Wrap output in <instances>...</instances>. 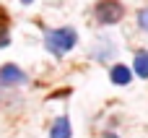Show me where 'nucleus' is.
Returning <instances> with one entry per match:
<instances>
[{"label": "nucleus", "mask_w": 148, "mask_h": 138, "mask_svg": "<svg viewBox=\"0 0 148 138\" xmlns=\"http://www.w3.org/2000/svg\"><path fill=\"white\" fill-rule=\"evenodd\" d=\"M135 76H140V78H148V50H140V52H135V57H133V68H130Z\"/></svg>", "instance_id": "nucleus-6"}, {"label": "nucleus", "mask_w": 148, "mask_h": 138, "mask_svg": "<svg viewBox=\"0 0 148 138\" xmlns=\"http://www.w3.org/2000/svg\"><path fill=\"white\" fill-rule=\"evenodd\" d=\"M73 136V128H70V117L68 115H60L52 128H49V138H70Z\"/></svg>", "instance_id": "nucleus-5"}, {"label": "nucleus", "mask_w": 148, "mask_h": 138, "mask_svg": "<svg viewBox=\"0 0 148 138\" xmlns=\"http://www.w3.org/2000/svg\"><path fill=\"white\" fill-rule=\"evenodd\" d=\"M109 81L117 83V86H127V83L133 81V70H130L127 65H122V63H114V65L109 68Z\"/></svg>", "instance_id": "nucleus-4"}, {"label": "nucleus", "mask_w": 148, "mask_h": 138, "mask_svg": "<svg viewBox=\"0 0 148 138\" xmlns=\"http://www.w3.org/2000/svg\"><path fill=\"white\" fill-rule=\"evenodd\" d=\"M104 138H120V136H117V133H112V130H109V133H104Z\"/></svg>", "instance_id": "nucleus-9"}, {"label": "nucleus", "mask_w": 148, "mask_h": 138, "mask_svg": "<svg viewBox=\"0 0 148 138\" xmlns=\"http://www.w3.org/2000/svg\"><path fill=\"white\" fill-rule=\"evenodd\" d=\"M21 3H26V5H29V3H34V0H21Z\"/></svg>", "instance_id": "nucleus-10"}, {"label": "nucleus", "mask_w": 148, "mask_h": 138, "mask_svg": "<svg viewBox=\"0 0 148 138\" xmlns=\"http://www.w3.org/2000/svg\"><path fill=\"white\" fill-rule=\"evenodd\" d=\"M94 13H96V21H99V23L112 26V23H117V21L125 16V5H122L120 0H101V3L94 8Z\"/></svg>", "instance_id": "nucleus-2"}, {"label": "nucleus", "mask_w": 148, "mask_h": 138, "mask_svg": "<svg viewBox=\"0 0 148 138\" xmlns=\"http://www.w3.org/2000/svg\"><path fill=\"white\" fill-rule=\"evenodd\" d=\"M29 81V76L18 68V65H13V63H8V65H3L0 68V86H21V83H26Z\"/></svg>", "instance_id": "nucleus-3"}, {"label": "nucleus", "mask_w": 148, "mask_h": 138, "mask_svg": "<svg viewBox=\"0 0 148 138\" xmlns=\"http://www.w3.org/2000/svg\"><path fill=\"white\" fill-rule=\"evenodd\" d=\"M78 44V31L73 26H62V29H47L44 31V47L47 52H52L55 57H62L65 52H70Z\"/></svg>", "instance_id": "nucleus-1"}, {"label": "nucleus", "mask_w": 148, "mask_h": 138, "mask_svg": "<svg viewBox=\"0 0 148 138\" xmlns=\"http://www.w3.org/2000/svg\"><path fill=\"white\" fill-rule=\"evenodd\" d=\"M13 102H18V99L10 94V89H8V86H0V107H5V104H13Z\"/></svg>", "instance_id": "nucleus-7"}, {"label": "nucleus", "mask_w": 148, "mask_h": 138, "mask_svg": "<svg viewBox=\"0 0 148 138\" xmlns=\"http://www.w3.org/2000/svg\"><path fill=\"white\" fill-rule=\"evenodd\" d=\"M138 26L148 34V8H140V10H138Z\"/></svg>", "instance_id": "nucleus-8"}]
</instances>
